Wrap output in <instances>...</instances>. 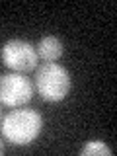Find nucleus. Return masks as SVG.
Returning a JSON list of instances; mask_svg holds the SVG:
<instances>
[{
	"label": "nucleus",
	"mask_w": 117,
	"mask_h": 156,
	"mask_svg": "<svg viewBox=\"0 0 117 156\" xmlns=\"http://www.w3.org/2000/svg\"><path fill=\"white\" fill-rule=\"evenodd\" d=\"M41 115L33 109H14L2 121V136L12 144L23 146L37 139L41 133Z\"/></svg>",
	"instance_id": "obj_1"
},
{
	"label": "nucleus",
	"mask_w": 117,
	"mask_h": 156,
	"mask_svg": "<svg viewBox=\"0 0 117 156\" xmlns=\"http://www.w3.org/2000/svg\"><path fill=\"white\" fill-rule=\"evenodd\" d=\"M2 152H4V143L0 140V154H2Z\"/></svg>",
	"instance_id": "obj_7"
},
{
	"label": "nucleus",
	"mask_w": 117,
	"mask_h": 156,
	"mask_svg": "<svg viewBox=\"0 0 117 156\" xmlns=\"http://www.w3.org/2000/svg\"><path fill=\"white\" fill-rule=\"evenodd\" d=\"M33 96V86L22 72H10L0 76V104L8 107H20Z\"/></svg>",
	"instance_id": "obj_4"
},
{
	"label": "nucleus",
	"mask_w": 117,
	"mask_h": 156,
	"mask_svg": "<svg viewBox=\"0 0 117 156\" xmlns=\"http://www.w3.org/2000/svg\"><path fill=\"white\" fill-rule=\"evenodd\" d=\"M35 88L45 101H61L70 92V74L57 62H45L35 72Z\"/></svg>",
	"instance_id": "obj_2"
},
{
	"label": "nucleus",
	"mask_w": 117,
	"mask_h": 156,
	"mask_svg": "<svg viewBox=\"0 0 117 156\" xmlns=\"http://www.w3.org/2000/svg\"><path fill=\"white\" fill-rule=\"evenodd\" d=\"M37 57H41L45 62H55L62 57L65 53V47H62L61 39L55 37V35H47L43 37L41 41L37 43Z\"/></svg>",
	"instance_id": "obj_5"
},
{
	"label": "nucleus",
	"mask_w": 117,
	"mask_h": 156,
	"mask_svg": "<svg viewBox=\"0 0 117 156\" xmlns=\"http://www.w3.org/2000/svg\"><path fill=\"white\" fill-rule=\"evenodd\" d=\"M4 66H8L12 72H27L37 66V53L27 41L22 39H10L2 45L0 51Z\"/></svg>",
	"instance_id": "obj_3"
},
{
	"label": "nucleus",
	"mask_w": 117,
	"mask_h": 156,
	"mask_svg": "<svg viewBox=\"0 0 117 156\" xmlns=\"http://www.w3.org/2000/svg\"><path fill=\"white\" fill-rule=\"evenodd\" d=\"M82 156H92V154H100V156H111V148L107 144H104L101 140H90L84 148L80 150Z\"/></svg>",
	"instance_id": "obj_6"
}]
</instances>
